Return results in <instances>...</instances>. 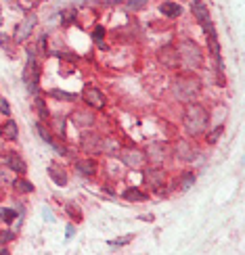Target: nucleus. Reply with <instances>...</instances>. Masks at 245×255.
Wrapping results in <instances>:
<instances>
[{
  "instance_id": "obj_1",
  "label": "nucleus",
  "mask_w": 245,
  "mask_h": 255,
  "mask_svg": "<svg viewBox=\"0 0 245 255\" xmlns=\"http://www.w3.org/2000/svg\"><path fill=\"white\" fill-rule=\"evenodd\" d=\"M208 124H210V113L204 105L199 103H187V107L183 111V126L189 136H201L206 134L208 130Z\"/></svg>"
},
{
  "instance_id": "obj_2",
  "label": "nucleus",
  "mask_w": 245,
  "mask_h": 255,
  "mask_svg": "<svg viewBox=\"0 0 245 255\" xmlns=\"http://www.w3.org/2000/svg\"><path fill=\"white\" fill-rule=\"evenodd\" d=\"M199 90H201V82L197 76H191V73L176 76L172 82V94L180 103H193L197 99Z\"/></svg>"
},
{
  "instance_id": "obj_3",
  "label": "nucleus",
  "mask_w": 245,
  "mask_h": 255,
  "mask_svg": "<svg viewBox=\"0 0 245 255\" xmlns=\"http://www.w3.org/2000/svg\"><path fill=\"white\" fill-rule=\"evenodd\" d=\"M176 50H178L180 65H185V69L195 71V69H199L201 65H204V55H201V48L195 44L193 40H183L176 46Z\"/></svg>"
},
{
  "instance_id": "obj_4",
  "label": "nucleus",
  "mask_w": 245,
  "mask_h": 255,
  "mask_svg": "<svg viewBox=\"0 0 245 255\" xmlns=\"http://www.w3.org/2000/svg\"><path fill=\"white\" fill-rule=\"evenodd\" d=\"M23 84L31 94H38V84H40V63L36 59V52L27 48V63L23 67Z\"/></svg>"
},
{
  "instance_id": "obj_5",
  "label": "nucleus",
  "mask_w": 245,
  "mask_h": 255,
  "mask_svg": "<svg viewBox=\"0 0 245 255\" xmlns=\"http://www.w3.org/2000/svg\"><path fill=\"white\" fill-rule=\"evenodd\" d=\"M143 178H145V184L151 190H155V193H162V188L166 186V172L159 165L147 167L143 172Z\"/></svg>"
},
{
  "instance_id": "obj_6",
  "label": "nucleus",
  "mask_w": 245,
  "mask_h": 255,
  "mask_svg": "<svg viewBox=\"0 0 245 255\" xmlns=\"http://www.w3.org/2000/svg\"><path fill=\"white\" fill-rule=\"evenodd\" d=\"M168 155H170V146L166 142H151L145 151L147 161H151L153 165H162L168 159Z\"/></svg>"
},
{
  "instance_id": "obj_7",
  "label": "nucleus",
  "mask_w": 245,
  "mask_h": 255,
  "mask_svg": "<svg viewBox=\"0 0 245 255\" xmlns=\"http://www.w3.org/2000/svg\"><path fill=\"white\" fill-rule=\"evenodd\" d=\"M120 161L128 167H143L147 157H145V151H141V148H122V151L118 153Z\"/></svg>"
},
{
  "instance_id": "obj_8",
  "label": "nucleus",
  "mask_w": 245,
  "mask_h": 255,
  "mask_svg": "<svg viewBox=\"0 0 245 255\" xmlns=\"http://www.w3.org/2000/svg\"><path fill=\"white\" fill-rule=\"evenodd\" d=\"M82 101L88 105L90 109H103L105 107V94L97 86H86L82 90Z\"/></svg>"
},
{
  "instance_id": "obj_9",
  "label": "nucleus",
  "mask_w": 245,
  "mask_h": 255,
  "mask_svg": "<svg viewBox=\"0 0 245 255\" xmlns=\"http://www.w3.org/2000/svg\"><path fill=\"white\" fill-rule=\"evenodd\" d=\"M80 144L86 153H103L105 146V136H99L97 132H88L80 138Z\"/></svg>"
},
{
  "instance_id": "obj_10",
  "label": "nucleus",
  "mask_w": 245,
  "mask_h": 255,
  "mask_svg": "<svg viewBox=\"0 0 245 255\" xmlns=\"http://www.w3.org/2000/svg\"><path fill=\"white\" fill-rule=\"evenodd\" d=\"M157 59H159V63H162L164 67H168V69H176V67H180L178 50H176V46H172V44H168V46H164V48H159Z\"/></svg>"
},
{
  "instance_id": "obj_11",
  "label": "nucleus",
  "mask_w": 245,
  "mask_h": 255,
  "mask_svg": "<svg viewBox=\"0 0 245 255\" xmlns=\"http://www.w3.org/2000/svg\"><path fill=\"white\" fill-rule=\"evenodd\" d=\"M191 10H193V15L199 21V25L204 27V31L214 27V23H212V17H210V10H208V6L204 2H201V0H193V2H191Z\"/></svg>"
},
{
  "instance_id": "obj_12",
  "label": "nucleus",
  "mask_w": 245,
  "mask_h": 255,
  "mask_svg": "<svg viewBox=\"0 0 245 255\" xmlns=\"http://www.w3.org/2000/svg\"><path fill=\"white\" fill-rule=\"evenodd\" d=\"M36 23H38V17H36L34 13H29V15L15 27V42H25V40L29 38L31 31H34Z\"/></svg>"
},
{
  "instance_id": "obj_13",
  "label": "nucleus",
  "mask_w": 245,
  "mask_h": 255,
  "mask_svg": "<svg viewBox=\"0 0 245 255\" xmlns=\"http://www.w3.org/2000/svg\"><path fill=\"white\" fill-rule=\"evenodd\" d=\"M197 155H199V151L195 146H191L187 140H180V142H176V157L180 159V161H195L197 159Z\"/></svg>"
},
{
  "instance_id": "obj_14",
  "label": "nucleus",
  "mask_w": 245,
  "mask_h": 255,
  "mask_svg": "<svg viewBox=\"0 0 245 255\" xmlns=\"http://www.w3.org/2000/svg\"><path fill=\"white\" fill-rule=\"evenodd\" d=\"M36 132L40 134V138H42V140H44L46 144H50V146L55 148L57 153H61V155H67V148H65V146H61V144L55 140V136H52V134L46 130V128H44V124H42V122H38V124H36Z\"/></svg>"
},
{
  "instance_id": "obj_15",
  "label": "nucleus",
  "mask_w": 245,
  "mask_h": 255,
  "mask_svg": "<svg viewBox=\"0 0 245 255\" xmlns=\"http://www.w3.org/2000/svg\"><path fill=\"white\" fill-rule=\"evenodd\" d=\"M71 122L76 124L78 128H90L94 122H97V118H94V113H92V111L78 109V111H73V115H71Z\"/></svg>"
},
{
  "instance_id": "obj_16",
  "label": "nucleus",
  "mask_w": 245,
  "mask_h": 255,
  "mask_svg": "<svg viewBox=\"0 0 245 255\" xmlns=\"http://www.w3.org/2000/svg\"><path fill=\"white\" fill-rule=\"evenodd\" d=\"M6 167H10L15 174H21V176L27 172V163L21 159L19 153H6Z\"/></svg>"
},
{
  "instance_id": "obj_17",
  "label": "nucleus",
  "mask_w": 245,
  "mask_h": 255,
  "mask_svg": "<svg viewBox=\"0 0 245 255\" xmlns=\"http://www.w3.org/2000/svg\"><path fill=\"white\" fill-rule=\"evenodd\" d=\"M48 176H50V180L55 182L57 186H65L67 184V174H65V169H63L61 165H57V163H50L48 165Z\"/></svg>"
},
{
  "instance_id": "obj_18",
  "label": "nucleus",
  "mask_w": 245,
  "mask_h": 255,
  "mask_svg": "<svg viewBox=\"0 0 245 255\" xmlns=\"http://www.w3.org/2000/svg\"><path fill=\"white\" fill-rule=\"evenodd\" d=\"M159 13L170 17V19H176L183 15V6H180L178 2H172V0H166V2L159 4Z\"/></svg>"
},
{
  "instance_id": "obj_19",
  "label": "nucleus",
  "mask_w": 245,
  "mask_h": 255,
  "mask_svg": "<svg viewBox=\"0 0 245 255\" xmlns=\"http://www.w3.org/2000/svg\"><path fill=\"white\" fill-rule=\"evenodd\" d=\"M0 138H4V140H17L19 138V128L13 120H6L0 126Z\"/></svg>"
},
{
  "instance_id": "obj_20",
  "label": "nucleus",
  "mask_w": 245,
  "mask_h": 255,
  "mask_svg": "<svg viewBox=\"0 0 245 255\" xmlns=\"http://www.w3.org/2000/svg\"><path fill=\"white\" fill-rule=\"evenodd\" d=\"M97 169H99V165L94 159H80V161H76V172L82 176H94Z\"/></svg>"
},
{
  "instance_id": "obj_21",
  "label": "nucleus",
  "mask_w": 245,
  "mask_h": 255,
  "mask_svg": "<svg viewBox=\"0 0 245 255\" xmlns=\"http://www.w3.org/2000/svg\"><path fill=\"white\" fill-rule=\"evenodd\" d=\"M122 197H124L126 201H132V203H138V201H147V193H143V190L136 188V186L126 188Z\"/></svg>"
},
{
  "instance_id": "obj_22",
  "label": "nucleus",
  "mask_w": 245,
  "mask_h": 255,
  "mask_svg": "<svg viewBox=\"0 0 245 255\" xmlns=\"http://www.w3.org/2000/svg\"><path fill=\"white\" fill-rule=\"evenodd\" d=\"M10 186H13L17 193H34V184H31L29 180H25V178H15Z\"/></svg>"
},
{
  "instance_id": "obj_23",
  "label": "nucleus",
  "mask_w": 245,
  "mask_h": 255,
  "mask_svg": "<svg viewBox=\"0 0 245 255\" xmlns=\"http://www.w3.org/2000/svg\"><path fill=\"white\" fill-rule=\"evenodd\" d=\"M34 107H36V111H38V118H40L42 122H48V120H50L48 107H46V103H44V99H42V97H36V101H34Z\"/></svg>"
},
{
  "instance_id": "obj_24",
  "label": "nucleus",
  "mask_w": 245,
  "mask_h": 255,
  "mask_svg": "<svg viewBox=\"0 0 245 255\" xmlns=\"http://www.w3.org/2000/svg\"><path fill=\"white\" fill-rule=\"evenodd\" d=\"M15 180V172L10 167H0V186H6V184H13Z\"/></svg>"
},
{
  "instance_id": "obj_25",
  "label": "nucleus",
  "mask_w": 245,
  "mask_h": 255,
  "mask_svg": "<svg viewBox=\"0 0 245 255\" xmlns=\"http://www.w3.org/2000/svg\"><path fill=\"white\" fill-rule=\"evenodd\" d=\"M15 220H17V211L15 209L0 207V222H2V224H13Z\"/></svg>"
},
{
  "instance_id": "obj_26",
  "label": "nucleus",
  "mask_w": 245,
  "mask_h": 255,
  "mask_svg": "<svg viewBox=\"0 0 245 255\" xmlns=\"http://www.w3.org/2000/svg\"><path fill=\"white\" fill-rule=\"evenodd\" d=\"M0 46L6 50V55H8V57H13V55H15V42H13V38H8L6 34H0Z\"/></svg>"
},
{
  "instance_id": "obj_27",
  "label": "nucleus",
  "mask_w": 245,
  "mask_h": 255,
  "mask_svg": "<svg viewBox=\"0 0 245 255\" xmlns=\"http://www.w3.org/2000/svg\"><path fill=\"white\" fill-rule=\"evenodd\" d=\"M193 184H195V174H193V172H185L183 178H180V188H183V190H189Z\"/></svg>"
},
{
  "instance_id": "obj_28",
  "label": "nucleus",
  "mask_w": 245,
  "mask_h": 255,
  "mask_svg": "<svg viewBox=\"0 0 245 255\" xmlns=\"http://www.w3.org/2000/svg\"><path fill=\"white\" fill-rule=\"evenodd\" d=\"M50 97H55V99H63V101H76V99H78V94H71V92H65V90H57V88H52V90H50Z\"/></svg>"
},
{
  "instance_id": "obj_29",
  "label": "nucleus",
  "mask_w": 245,
  "mask_h": 255,
  "mask_svg": "<svg viewBox=\"0 0 245 255\" xmlns=\"http://www.w3.org/2000/svg\"><path fill=\"white\" fill-rule=\"evenodd\" d=\"M76 17H78L76 8H65V10H63V13H61V23L69 25V23H73V21H76Z\"/></svg>"
},
{
  "instance_id": "obj_30",
  "label": "nucleus",
  "mask_w": 245,
  "mask_h": 255,
  "mask_svg": "<svg viewBox=\"0 0 245 255\" xmlns=\"http://www.w3.org/2000/svg\"><path fill=\"white\" fill-rule=\"evenodd\" d=\"M52 128H55L59 138H65V118H55L52 120Z\"/></svg>"
},
{
  "instance_id": "obj_31",
  "label": "nucleus",
  "mask_w": 245,
  "mask_h": 255,
  "mask_svg": "<svg viewBox=\"0 0 245 255\" xmlns=\"http://www.w3.org/2000/svg\"><path fill=\"white\" fill-rule=\"evenodd\" d=\"M92 38H94V42H97L101 48H107V46H105V42H103V38H105V27H103V25H97V27H94Z\"/></svg>"
},
{
  "instance_id": "obj_32",
  "label": "nucleus",
  "mask_w": 245,
  "mask_h": 255,
  "mask_svg": "<svg viewBox=\"0 0 245 255\" xmlns=\"http://www.w3.org/2000/svg\"><path fill=\"white\" fill-rule=\"evenodd\" d=\"M65 211L71 216L73 222H82V211H80L76 205H73V203H67V205H65Z\"/></svg>"
},
{
  "instance_id": "obj_33",
  "label": "nucleus",
  "mask_w": 245,
  "mask_h": 255,
  "mask_svg": "<svg viewBox=\"0 0 245 255\" xmlns=\"http://www.w3.org/2000/svg\"><path fill=\"white\" fill-rule=\"evenodd\" d=\"M149 4V0H128V8L130 10H141Z\"/></svg>"
},
{
  "instance_id": "obj_34",
  "label": "nucleus",
  "mask_w": 245,
  "mask_h": 255,
  "mask_svg": "<svg viewBox=\"0 0 245 255\" xmlns=\"http://www.w3.org/2000/svg\"><path fill=\"white\" fill-rule=\"evenodd\" d=\"M134 237L132 235H126V237H120V239H115V241H109V245L111 247H122V245H128Z\"/></svg>"
},
{
  "instance_id": "obj_35",
  "label": "nucleus",
  "mask_w": 245,
  "mask_h": 255,
  "mask_svg": "<svg viewBox=\"0 0 245 255\" xmlns=\"http://www.w3.org/2000/svg\"><path fill=\"white\" fill-rule=\"evenodd\" d=\"M222 130H225V128H222V126H218V128H216V130H214V132H210V134H208V142H210V144H214V142H218V138H220Z\"/></svg>"
},
{
  "instance_id": "obj_36",
  "label": "nucleus",
  "mask_w": 245,
  "mask_h": 255,
  "mask_svg": "<svg viewBox=\"0 0 245 255\" xmlns=\"http://www.w3.org/2000/svg\"><path fill=\"white\" fill-rule=\"evenodd\" d=\"M0 113L2 115H10V107H8V101L0 97Z\"/></svg>"
},
{
  "instance_id": "obj_37",
  "label": "nucleus",
  "mask_w": 245,
  "mask_h": 255,
  "mask_svg": "<svg viewBox=\"0 0 245 255\" xmlns=\"http://www.w3.org/2000/svg\"><path fill=\"white\" fill-rule=\"evenodd\" d=\"M120 2H124V0H94V4H101V6H113Z\"/></svg>"
},
{
  "instance_id": "obj_38",
  "label": "nucleus",
  "mask_w": 245,
  "mask_h": 255,
  "mask_svg": "<svg viewBox=\"0 0 245 255\" xmlns=\"http://www.w3.org/2000/svg\"><path fill=\"white\" fill-rule=\"evenodd\" d=\"M38 46H40V52H42V55H46V34H44V36H40Z\"/></svg>"
},
{
  "instance_id": "obj_39",
  "label": "nucleus",
  "mask_w": 245,
  "mask_h": 255,
  "mask_svg": "<svg viewBox=\"0 0 245 255\" xmlns=\"http://www.w3.org/2000/svg\"><path fill=\"white\" fill-rule=\"evenodd\" d=\"M44 218H46L48 222H52V220H55V218H52V214H50V209H46V207H44Z\"/></svg>"
},
{
  "instance_id": "obj_40",
  "label": "nucleus",
  "mask_w": 245,
  "mask_h": 255,
  "mask_svg": "<svg viewBox=\"0 0 245 255\" xmlns=\"http://www.w3.org/2000/svg\"><path fill=\"white\" fill-rule=\"evenodd\" d=\"M73 232H76V230H73V226L69 224V226H67V232H65V235H67V239H71V237H73Z\"/></svg>"
},
{
  "instance_id": "obj_41",
  "label": "nucleus",
  "mask_w": 245,
  "mask_h": 255,
  "mask_svg": "<svg viewBox=\"0 0 245 255\" xmlns=\"http://www.w3.org/2000/svg\"><path fill=\"white\" fill-rule=\"evenodd\" d=\"M0 253H2V255H6V253H8V249H6V247H2V245H0Z\"/></svg>"
},
{
  "instance_id": "obj_42",
  "label": "nucleus",
  "mask_w": 245,
  "mask_h": 255,
  "mask_svg": "<svg viewBox=\"0 0 245 255\" xmlns=\"http://www.w3.org/2000/svg\"><path fill=\"white\" fill-rule=\"evenodd\" d=\"M2 21H4L2 19V6H0V25H2Z\"/></svg>"
},
{
  "instance_id": "obj_43",
  "label": "nucleus",
  "mask_w": 245,
  "mask_h": 255,
  "mask_svg": "<svg viewBox=\"0 0 245 255\" xmlns=\"http://www.w3.org/2000/svg\"><path fill=\"white\" fill-rule=\"evenodd\" d=\"M4 153V146H2V142H0V155H2Z\"/></svg>"
}]
</instances>
